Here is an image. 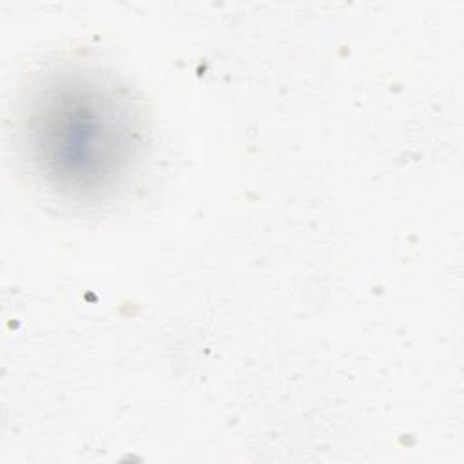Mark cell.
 <instances>
[{
  "mask_svg": "<svg viewBox=\"0 0 464 464\" xmlns=\"http://www.w3.org/2000/svg\"><path fill=\"white\" fill-rule=\"evenodd\" d=\"M18 143L31 174L54 196L96 201L130 174L145 118L114 72L63 62L36 74L18 109Z\"/></svg>",
  "mask_w": 464,
  "mask_h": 464,
  "instance_id": "obj_1",
  "label": "cell"
}]
</instances>
